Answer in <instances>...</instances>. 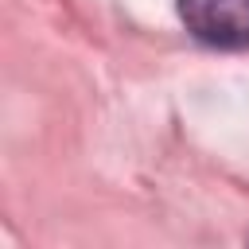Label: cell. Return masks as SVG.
<instances>
[{
  "label": "cell",
  "instance_id": "6da1fadb",
  "mask_svg": "<svg viewBox=\"0 0 249 249\" xmlns=\"http://www.w3.org/2000/svg\"><path fill=\"white\" fill-rule=\"evenodd\" d=\"M183 27L218 51L249 47V0H175Z\"/></svg>",
  "mask_w": 249,
  "mask_h": 249
}]
</instances>
